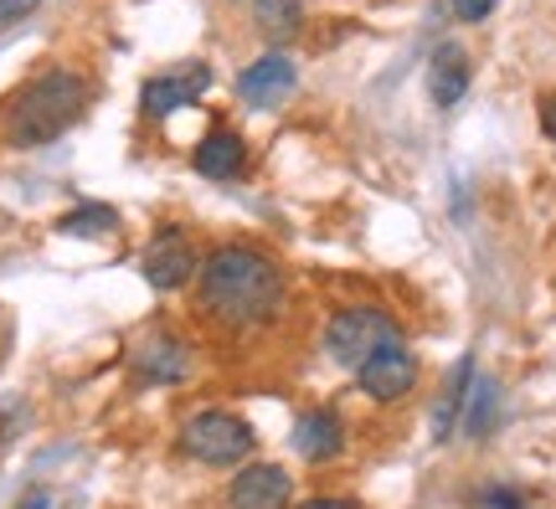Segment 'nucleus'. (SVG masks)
Instances as JSON below:
<instances>
[{"label":"nucleus","instance_id":"21","mask_svg":"<svg viewBox=\"0 0 556 509\" xmlns=\"http://www.w3.org/2000/svg\"><path fill=\"white\" fill-rule=\"evenodd\" d=\"M541 135L556 139V93H546V103H541Z\"/></svg>","mask_w":556,"mask_h":509},{"label":"nucleus","instance_id":"20","mask_svg":"<svg viewBox=\"0 0 556 509\" xmlns=\"http://www.w3.org/2000/svg\"><path fill=\"white\" fill-rule=\"evenodd\" d=\"M495 11V0H454V16L458 21H484Z\"/></svg>","mask_w":556,"mask_h":509},{"label":"nucleus","instance_id":"12","mask_svg":"<svg viewBox=\"0 0 556 509\" xmlns=\"http://www.w3.org/2000/svg\"><path fill=\"white\" fill-rule=\"evenodd\" d=\"M294 448H299V458H309V463H330V458L345 448L340 417H336V411H309V417H299Z\"/></svg>","mask_w":556,"mask_h":509},{"label":"nucleus","instance_id":"5","mask_svg":"<svg viewBox=\"0 0 556 509\" xmlns=\"http://www.w3.org/2000/svg\"><path fill=\"white\" fill-rule=\"evenodd\" d=\"M191 273H197V247H191V237L180 232V227H165V232L150 237V247H144V278L155 283L160 294L191 283Z\"/></svg>","mask_w":556,"mask_h":509},{"label":"nucleus","instance_id":"13","mask_svg":"<svg viewBox=\"0 0 556 509\" xmlns=\"http://www.w3.org/2000/svg\"><path fill=\"white\" fill-rule=\"evenodd\" d=\"M242 165H248V150L232 129H212V135L197 144V170L206 180H238Z\"/></svg>","mask_w":556,"mask_h":509},{"label":"nucleus","instance_id":"11","mask_svg":"<svg viewBox=\"0 0 556 509\" xmlns=\"http://www.w3.org/2000/svg\"><path fill=\"white\" fill-rule=\"evenodd\" d=\"M212 82V73L206 67H180V73H160V78L144 82V109L155 118L176 114V109H186V103L201 99V88Z\"/></svg>","mask_w":556,"mask_h":509},{"label":"nucleus","instance_id":"7","mask_svg":"<svg viewBox=\"0 0 556 509\" xmlns=\"http://www.w3.org/2000/svg\"><path fill=\"white\" fill-rule=\"evenodd\" d=\"M294 82H299L294 62L283 58V52H263L238 78V99L248 103V109H278V103L294 93Z\"/></svg>","mask_w":556,"mask_h":509},{"label":"nucleus","instance_id":"19","mask_svg":"<svg viewBox=\"0 0 556 509\" xmlns=\"http://www.w3.org/2000/svg\"><path fill=\"white\" fill-rule=\"evenodd\" d=\"M37 5H41V0H0V26H16V21H26Z\"/></svg>","mask_w":556,"mask_h":509},{"label":"nucleus","instance_id":"2","mask_svg":"<svg viewBox=\"0 0 556 509\" xmlns=\"http://www.w3.org/2000/svg\"><path fill=\"white\" fill-rule=\"evenodd\" d=\"M88 109V82L73 67H52L31 78L16 93V103L5 109V139L21 144V150H37V144H52L62 129H73Z\"/></svg>","mask_w":556,"mask_h":509},{"label":"nucleus","instance_id":"16","mask_svg":"<svg viewBox=\"0 0 556 509\" xmlns=\"http://www.w3.org/2000/svg\"><path fill=\"white\" fill-rule=\"evenodd\" d=\"M253 16H258L263 37L274 41V47H283V41L299 31V0H258V11H253Z\"/></svg>","mask_w":556,"mask_h":509},{"label":"nucleus","instance_id":"10","mask_svg":"<svg viewBox=\"0 0 556 509\" xmlns=\"http://www.w3.org/2000/svg\"><path fill=\"white\" fill-rule=\"evenodd\" d=\"M428 93H433L438 109H454L469 93V52L458 41L433 47V58H428Z\"/></svg>","mask_w":556,"mask_h":509},{"label":"nucleus","instance_id":"3","mask_svg":"<svg viewBox=\"0 0 556 509\" xmlns=\"http://www.w3.org/2000/svg\"><path fill=\"white\" fill-rule=\"evenodd\" d=\"M392 345H402V325L387 309H371V304L340 309L336 319L325 325V351H330V360L345 366V371H361L371 355L392 351Z\"/></svg>","mask_w":556,"mask_h":509},{"label":"nucleus","instance_id":"6","mask_svg":"<svg viewBox=\"0 0 556 509\" xmlns=\"http://www.w3.org/2000/svg\"><path fill=\"white\" fill-rule=\"evenodd\" d=\"M356 381L371 402H402V396L417 386V355L407 351V345H392V351L371 355L356 371Z\"/></svg>","mask_w":556,"mask_h":509},{"label":"nucleus","instance_id":"22","mask_svg":"<svg viewBox=\"0 0 556 509\" xmlns=\"http://www.w3.org/2000/svg\"><path fill=\"white\" fill-rule=\"evenodd\" d=\"M299 509H361V505H351V499H330V494H325V499H304Z\"/></svg>","mask_w":556,"mask_h":509},{"label":"nucleus","instance_id":"14","mask_svg":"<svg viewBox=\"0 0 556 509\" xmlns=\"http://www.w3.org/2000/svg\"><path fill=\"white\" fill-rule=\"evenodd\" d=\"M469 386H475V360L464 355L454 371H448V386L433 407V437H454V428L464 422V402H469Z\"/></svg>","mask_w":556,"mask_h":509},{"label":"nucleus","instance_id":"9","mask_svg":"<svg viewBox=\"0 0 556 509\" xmlns=\"http://www.w3.org/2000/svg\"><path fill=\"white\" fill-rule=\"evenodd\" d=\"M191 371V355L176 334H150L135 355V381L139 386H176Z\"/></svg>","mask_w":556,"mask_h":509},{"label":"nucleus","instance_id":"18","mask_svg":"<svg viewBox=\"0 0 556 509\" xmlns=\"http://www.w3.org/2000/svg\"><path fill=\"white\" fill-rule=\"evenodd\" d=\"M479 505L484 509H531V499L520 489H510V484H490V489L479 494Z\"/></svg>","mask_w":556,"mask_h":509},{"label":"nucleus","instance_id":"4","mask_svg":"<svg viewBox=\"0 0 556 509\" xmlns=\"http://www.w3.org/2000/svg\"><path fill=\"white\" fill-rule=\"evenodd\" d=\"M180 448L191 453L197 463H206V469H232V463H242L253 453V428H248V417H238V411L206 407L186 417Z\"/></svg>","mask_w":556,"mask_h":509},{"label":"nucleus","instance_id":"1","mask_svg":"<svg viewBox=\"0 0 556 509\" xmlns=\"http://www.w3.org/2000/svg\"><path fill=\"white\" fill-rule=\"evenodd\" d=\"M201 309L227 330L268 325L283 309V273L258 247H217L201 263Z\"/></svg>","mask_w":556,"mask_h":509},{"label":"nucleus","instance_id":"15","mask_svg":"<svg viewBox=\"0 0 556 509\" xmlns=\"http://www.w3.org/2000/svg\"><path fill=\"white\" fill-rule=\"evenodd\" d=\"M495 411H500V381L475 376L469 402H464V432H469V437H484V432L495 428Z\"/></svg>","mask_w":556,"mask_h":509},{"label":"nucleus","instance_id":"8","mask_svg":"<svg viewBox=\"0 0 556 509\" xmlns=\"http://www.w3.org/2000/svg\"><path fill=\"white\" fill-rule=\"evenodd\" d=\"M289 494H294L289 469H278V463H248V469L232 479L227 505L232 509H283L289 505Z\"/></svg>","mask_w":556,"mask_h":509},{"label":"nucleus","instance_id":"17","mask_svg":"<svg viewBox=\"0 0 556 509\" xmlns=\"http://www.w3.org/2000/svg\"><path fill=\"white\" fill-rule=\"evenodd\" d=\"M67 237H109L119 227V212L114 206H78V212H67L58 221Z\"/></svg>","mask_w":556,"mask_h":509},{"label":"nucleus","instance_id":"23","mask_svg":"<svg viewBox=\"0 0 556 509\" xmlns=\"http://www.w3.org/2000/svg\"><path fill=\"white\" fill-rule=\"evenodd\" d=\"M21 509H52V494H31V499H26Z\"/></svg>","mask_w":556,"mask_h":509}]
</instances>
